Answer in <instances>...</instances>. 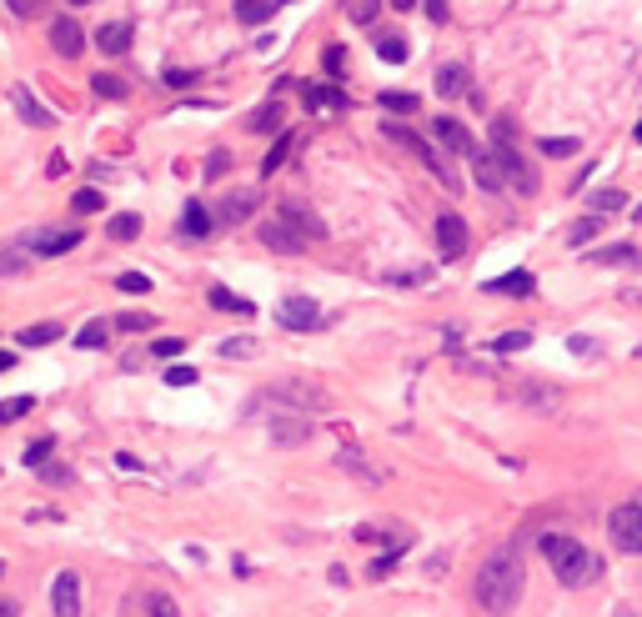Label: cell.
I'll return each instance as SVG.
<instances>
[{
    "instance_id": "1",
    "label": "cell",
    "mask_w": 642,
    "mask_h": 617,
    "mask_svg": "<svg viewBox=\"0 0 642 617\" xmlns=\"http://www.w3.org/2000/svg\"><path fill=\"white\" fill-rule=\"evenodd\" d=\"M522 582H527V572H522L517 547H497V552L477 567V577H472V587H477V607H482V612H492V617H507V612L522 602Z\"/></svg>"
},
{
    "instance_id": "2",
    "label": "cell",
    "mask_w": 642,
    "mask_h": 617,
    "mask_svg": "<svg viewBox=\"0 0 642 617\" xmlns=\"http://www.w3.org/2000/svg\"><path fill=\"white\" fill-rule=\"evenodd\" d=\"M537 547H542V557H547V567H552V577H557L562 587H592V582L602 577V557H597L592 547H582L577 537L542 532Z\"/></svg>"
},
{
    "instance_id": "3",
    "label": "cell",
    "mask_w": 642,
    "mask_h": 617,
    "mask_svg": "<svg viewBox=\"0 0 642 617\" xmlns=\"http://www.w3.org/2000/svg\"><path fill=\"white\" fill-rule=\"evenodd\" d=\"M81 246V226H36V231H26L21 236V251L26 256H66V251H76Z\"/></svg>"
},
{
    "instance_id": "4",
    "label": "cell",
    "mask_w": 642,
    "mask_h": 617,
    "mask_svg": "<svg viewBox=\"0 0 642 617\" xmlns=\"http://www.w3.org/2000/svg\"><path fill=\"white\" fill-rule=\"evenodd\" d=\"M607 532H612L617 552H642V497H632V502L612 507V517H607Z\"/></svg>"
},
{
    "instance_id": "5",
    "label": "cell",
    "mask_w": 642,
    "mask_h": 617,
    "mask_svg": "<svg viewBox=\"0 0 642 617\" xmlns=\"http://www.w3.org/2000/svg\"><path fill=\"white\" fill-rule=\"evenodd\" d=\"M266 402H286L291 412H327V392L321 387H311V382H276L271 392H266Z\"/></svg>"
},
{
    "instance_id": "6",
    "label": "cell",
    "mask_w": 642,
    "mask_h": 617,
    "mask_svg": "<svg viewBox=\"0 0 642 617\" xmlns=\"http://www.w3.org/2000/svg\"><path fill=\"white\" fill-rule=\"evenodd\" d=\"M276 322H281V327H291V332H311V327H321L327 317L316 312V301H311V296H281Z\"/></svg>"
},
{
    "instance_id": "7",
    "label": "cell",
    "mask_w": 642,
    "mask_h": 617,
    "mask_svg": "<svg viewBox=\"0 0 642 617\" xmlns=\"http://www.w3.org/2000/svg\"><path fill=\"white\" fill-rule=\"evenodd\" d=\"M51 607H56V617H81V572H56Z\"/></svg>"
},
{
    "instance_id": "8",
    "label": "cell",
    "mask_w": 642,
    "mask_h": 617,
    "mask_svg": "<svg viewBox=\"0 0 642 617\" xmlns=\"http://www.w3.org/2000/svg\"><path fill=\"white\" fill-rule=\"evenodd\" d=\"M492 156H497V166H502V176H507V186H512V191H522V196H532V191H537V181H532L527 161H522L512 146H492Z\"/></svg>"
},
{
    "instance_id": "9",
    "label": "cell",
    "mask_w": 642,
    "mask_h": 617,
    "mask_svg": "<svg viewBox=\"0 0 642 617\" xmlns=\"http://www.w3.org/2000/svg\"><path fill=\"white\" fill-rule=\"evenodd\" d=\"M437 246H442L447 261H457V256L467 251V226H462L457 211H442V216H437Z\"/></svg>"
},
{
    "instance_id": "10",
    "label": "cell",
    "mask_w": 642,
    "mask_h": 617,
    "mask_svg": "<svg viewBox=\"0 0 642 617\" xmlns=\"http://www.w3.org/2000/svg\"><path fill=\"white\" fill-rule=\"evenodd\" d=\"M51 46H56V56H66V61H76V56H81L86 36H81L76 16H56V21H51Z\"/></svg>"
},
{
    "instance_id": "11",
    "label": "cell",
    "mask_w": 642,
    "mask_h": 617,
    "mask_svg": "<svg viewBox=\"0 0 642 617\" xmlns=\"http://www.w3.org/2000/svg\"><path fill=\"white\" fill-rule=\"evenodd\" d=\"M11 106H16V116H21L26 126H36V131H51V126H56V116H51V111L36 101V91H26V86L11 91Z\"/></svg>"
},
{
    "instance_id": "12",
    "label": "cell",
    "mask_w": 642,
    "mask_h": 617,
    "mask_svg": "<svg viewBox=\"0 0 642 617\" xmlns=\"http://www.w3.org/2000/svg\"><path fill=\"white\" fill-rule=\"evenodd\" d=\"M337 467H342V472H352V477H357V482H367V487H382V482H387V472H382V467H372L362 447H342V452H337Z\"/></svg>"
},
{
    "instance_id": "13",
    "label": "cell",
    "mask_w": 642,
    "mask_h": 617,
    "mask_svg": "<svg viewBox=\"0 0 642 617\" xmlns=\"http://www.w3.org/2000/svg\"><path fill=\"white\" fill-rule=\"evenodd\" d=\"M432 136H437L447 151H457V156H472V151H477V141L467 136V126L452 121V116H437V121H432Z\"/></svg>"
},
{
    "instance_id": "14",
    "label": "cell",
    "mask_w": 642,
    "mask_h": 617,
    "mask_svg": "<svg viewBox=\"0 0 642 617\" xmlns=\"http://www.w3.org/2000/svg\"><path fill=\"white\" fill-rule=\"evenodd\" d=\"M251 211H256V196L251 191H226L221 206H216V226H241Z\"/></svg>"
},
{
    "instance_id": "15",
    "label": "cell",
    "mask_w": 642,
    "mask_h": 617,
    "mask_svg": "<svg viewBox=\"0 0 642 617\" xmlns=\"http://www.w3.org/2000/svg\"><path fill=\"white\" fill-rule=\"evenodd\" d=\"M261 241L281 256H301V246H306L301 231H286V221H261Z\"/></svg>"
},
{
    "instance_id": "16",
    "label": "cell",
    "mask_w": 642,
    "mask_h": 617,
    "mask_svg": "<svg viewBox=\"0 0 642 617\" xmlns=\"http://www.w3.org/2000/svg\"><path fill=\"white\" fill-rule=\"evenodd\" d=\"M96 46H101V56H126L131 51V21H106L96 31Z\"/></svg>"
},
{
    "instance_id": "17",
    "label": "cell",
    "mask_w": 642,
    "mask_h": 617,
    "mask_svg": "<svg viewBox=\"0 0 642 617\" xmlns=\"http://www.w3.org/2000/svg\"><path fill=\"white\" fill-rule=\"evenodd\" d=\"M301 106L306 111H347V96L337 86H301Z\"/></svg>"
},
{
    "instance_id": "18",
    "label": "cell",
    "mask_w": 642,
    "mask_h": 617,
    "mask_svg": "<svg viewBox=\"0 0 642 617\" xmlns=\"http://www.w3.org/2000/svg\"><path fill=\"white\" fill-rule=\"evenodd\" d=\"M462 91H472L467 66H457V61H452V66H442V71H437V96H442V101H457Z\"/></svg>"
},
{
    "instance_id": "19",
    "label": "cell",
    "mask_w": 642,
    "mask_h": 617,
    "mask_svg": "<svg viewBox=\"0 0 642 617\" xmlns=\"http://www.w3.org/2000/svg\"><path fill=\"white\" fill-rule=\"evenodd\" d=\"M472 176H477V186H482V191H502V186H507V176H502L497 156H487V151H472Z\"/></svg>"
},
{
    "instance_id": "20",
    "label": "cell",
    "mask_w": 642,
    "mask_h": 617,
    "mask_svg": "<svg viewBox=\"0 0 642 617\" xmlns=\"http://www.w3.org/2000/svg\"><path fill=\"white\" fill-rule=\"evenodd\" d=\"M281 221H286L291 231H301L306 241H327V226H321L311 211H301V206H281Z\"/></svg>"
},
{
    "instance_id": "21",
    "label": "cell",
    "mask_w": 642,
    "mask_h": 617,
    "mask_svg": "<svg viewBox=\"0 0 642 617\" xmlns=\"http://www.w3.org/2000/svg\"><path fill=\"white\" fill-rule=\"evenodd\" d=\"M211 226H216V211H206L201 201H186V211H181V226H176V231H181V236H206Z\"/></svg>"
},
{
    "instance_id": "22",
    "label": "cell",
    "mask_w": 642,
    "mask_h": 617,
    "mask_svg": "<svg viewBox=\"0 0 642 617\" xmlns=\"http://www.w3.org/2000/svg\"><path fill=\"white\" fill-rule=\"evenodd\" d=\"M236 21H246V26H266L271 16H276V0H236Z\"/></svg>"
},
{
    "instance_id": "23",
    "label": "cell",
    "mask_w": 642,
    "mask_h": 617,
    "mask_svg": "<svg viewBox=\"0 0 642 617\" xmlns=\"http://www.w3.org/2000/svg\"><path fill=\"white\" fill-rule=\"evenodd\" d=\"M487 291H492V296H532V276H527V271H507V276L487 281Z\"/></svg>"
},
{
    "instance_id": "24",
    "label": "cell",
    "mask_w": 642,
    "mask_h": 617,
    "mask_svg": "<svg viewBox=\"0 0 642 617\" xmlns=\"http://www.w3.org/2000/svg\"><path fill=\"white\" fill-rule=\"evenodd\" d=\"M216 357H226V362H251V357H261V342H256V337H226V342L216 347Z\"/></svg>"
},
{
    "instance_id": "25",
    "label": "cell",
    "mask_w": 642,
    "mask_h": 617,
    "mask_svg": "<svg viewBox=\"0 0 642 617\" xmlns=\"http://www.w3.org/2000/svg\"><path fill=\"white\" fill-rule=\"evenodd\" d=\"M206 301L216 306V312H236V317H251V301H241L236 291H226V286H211L206 291Z\"/></svg>"
},
{
    "instance_id": "26",
    "label": "cell",
    "mask_w": 642,
    "mask_h": 617,
    "mask_svg": "<svg viewBox=\"0 0 642 617\" xmlns=\"http://www.w3.org/2000/svg\"><path fill=\"white\" fill-rule=\"evenodd\" d=\"M377 56H382L387 66H402V61H407V36H397V31L377 36Z\"/></svg>"
},
{
    "instance_id": "27",
    "label": "cell",
    "mask_w": 642,
    "mask_h": 617,
    "mask_svg": "<svg viewBox=\"0 0 642 617\" xmlns=\"http://www.w3.org/2000/svg\"><path fill=\"white\" fill-rule=\"evenodd\" d=\"M106 231H111V241H136L141 236V216L136 211H121V216H111Z\"/></svg>"
},
{
    "instance_id": "28",
    "label": "cell",
    "mask_w": 642,
    "mask_h": 617,
    "mask_svg": "<svg viewBox=\"0 0 642 617\" xmlns=\"http://www.w3.org/2000/svg\"><path fill=\"white\" fill-rule=\"evenodd\" d=\"M111 327H116V322H86V327H81V337H76V347H86V352L106 347V342H111Z\"/></svg>"
},
{
    "instance_id": "29",
    "label": "cell",
    "mask_w": 642,
    "mask_h": 617,
    "mask_svg": "<svg viewBox=\"0 0 642 617\" xmlns=\"http://www.w3.org/2000/svg\"><path fill=\"white\" fill-rule=\"evenodd\" d=\"M56 337H61V327H56V322H36V327H26V332H21V347H51Z\"/></svg>"
},
{
    "instance_id": "30",
    "label": "cell",
    "mask_w": 642,
    "mask_h": 617,
    "mask_svg": "<svg viewBox=\"0 0 642 617\" xmlns=\"http://www.w3.org/2000/svg\"><path fill=\"white\" fill-rule=\"evenodd\" d=\"M286 151H291V136L281 131V136L271 141V151H266V161H261V176H276V171H281V161H286Z\"/></svg>"
},
{
    "instance_id": "31",
    "label": "cell",
    "mask_w": 642,
    "mask_h": 617,
    "mask_svg": "<svg viewBox=\"0 0 642 617\" xmlns=\"http://www.w3.org/2000/svg\"><path fill=\"white\" fill-rule=\"evenodd\" d=\"M597 261H607V266H642V251L637 246H607V251H597Z\"/></svg>"
},
{
    "instance_id": "32",
    "label": "cell",
    "mask_w": 642,
    "mask_h": 617,
    "mask_svg": "<svg viewBox=\"0 0 642 617\" xmlns=\"http://www.w3.org/2000/svg\"><path fill=\"white\" fill-rule=\"evenodd\" d=\"M91 91H96L101 101H121V96H126V81H121V76H101V71H96Z\"/></svg>"
},
{
    "instance_id": "33",
    "label": "cell",
    "mask_w": 642,
    "mask_h": 617,
    "mask_svg": "<svg viewBox=\"0 0 642 617\" xmlns=\"http://www.w3.org/2000/svg\"><path fill=\"white\" fill-rule=\"evenodd\" d=\"M382 106H387V111H397V116H412L422 101H417L412 91H382Z\"/></svg>"
},
{
    "instance_id": "34",
    "label": "cell",
    "mask_w": 642,
    "mask_h": 617,
    "mask_svg": "<svg viewBox=\"0 0 642 617\" xmlns=\"http://www.w3.org/2000/svg\"><path fill=\"white\" fill-rule=\"evenodd\" d=\"M251 131H281V101H266V106L251 116Z\"/></svg>"
},
{
    "instance_id": "35",
    "label": "cell",
    "mask_w": 642,
    "mask_h": 617,
    "mask_svg": "<svg viewBox=\"0 0 642 617\" xmlns=\"http://www.w3.org/2000/svg\"><path fill=\"white\" fill-rule=\"evenodd\" d=\"M577 151H582V141H577V136H552V141H542V156H552V161L577 156Z\"/></svg>"
},
{
    "instance_id": "36",
    "label": "cell",
    "mask_w": 642,
    "mask_h": 617,
    "mask_svg": "<svg viewBox=\"0 0 642 617\" xmlns=\"http://www.w3.org/2000/svg\"><path fill=\"white\" fill-rule=\"evenodd\" d=\"M321 71H327L332 81L347 76V46H327V51H321Z\"/></svg>"
},
{
    "instance_id": "37",
    "label": "cell",
    "mask_w": 642,
    "mask_h": 617,
    "mask_svg": "<svg viewBox=\"0 0 642 617\" xmlns=\"http://www.w3.org/2000/svg\"><path fill=\"white\" fill-rule=\"evenodd\" d=\"M627 206V191H592V211H622Z\"/></svg>"
},
{
    "instance_id": "38",
    "label": "cell",
    "mask_w": 642,
    "mask_h": 617,
    "mask_svg": "<svg viewBox=\"0 0 642 617\" xmlns=\"http://www.w3.org/2000/svg\"><path fill=\"white\" fill-rule=\"evenodd\" d=\"M116 327H121V332H151V327H156V317H151V312H121V317H116Z\"/></svg>"
},
{
    "instance_id": "39",
    "label": "cell",
    "mask_w": 642,
    "mask_h": 617,
    "mask_svg": "<svg viewBox=\"0 0 642 617\" xmlns=\"http://www.w3.org/2000/svg\"><path fill=\"white\" fill-rule=\"evenodd\" d=\"M382 16V0H352V21L357 26H372Z\"/></svg>"
},
{
    "instance_id": "40",
    "label": "cell",
    "mask_w": 642,
    "mask_h": 617,
    "mask_svg": "<svg viewBox=\"0 0 642 617\" xmlns=\"http://www.w3.org/2000/svg\"><path fill=\"white\" fill-rule=\"evenodd\" d=\"M527 347H532V332H507L492 342V352H527Z\"/></svg>"
},
{
    "instance_id": "41",
    "label": "cell",
    "mask_w": 642,
    "mask_h": 617,
    "mask_svg": "<svg viewBox=\"0 0 642 617\" xmlns=\"http://www.w3.org/2000/svg\"><path fill=\"white\" fill-rule=\"evenodd\" d=\"M51 447H56L51 437H36V442L26 447V457H21V462H26V467H46V457H51Z\"/></svg>"
},
{
    "instance_id": "42",
    "label": "cell",
    "mask_w": 642,
    "mask_h": 617,
    "mask_svg": "<svg viewBox=\"0 0 642 617\" xmlns=\"http://www.w3.org/2000/svg\"><path fill=\"white\" fill-rule=\"evenodd\" d=\"M146 612H151V617H181V607H176L166 592H151V597H146Z\"/></svg>"
},
{
    "instance_id": "43",
    "label": "cell",
    "mask_w": 642,
    "mask_h": 617,
    "mask_svg": "<svg viewBox=\"0 0 642 617\" xmlns=\"http://www.w3.org/2000/svg\"><path fill=\"white\" fill-rule=\"evenodd\" d=\"M31 407H36L31 397H11V402H0V422H21Z\"/></svg>"
},
{
    "instance_id": "44",
    "label": "cell",
    "mask_w": 642,
    "mask_h": 617,
    "mask_svg": "<svg viewBox=\"0 0 642 617\" xmlns=\"http://www.w3.org/2000/svg\"><path fill=\"white\" fill-rule=\"evenodd\" d=\"M597 226H602V216H587V221H577V226L567 231V241H572V246H582V241H592V236H597Z\"/></svg>"
},
{
    "instance_id": "45",
    "label": "cell",
    "mask_w": 642,
    "mask_h": 617,
    "mask_svg": "<svg viewBox=\"0 0 642 617\" xmlns=\"http://www.w3.org/2000/svg\"><path fill=\"white\" fill-rule=\"evenodd\" d=\"M71 211H81V216L101 211V191H76V196H71Z\"/></svg>"
},
{
    "instance_id": "46",
    "label": "cell",
    "mask_w": 642,
    "mask_h": 617,
    "mask_svg": "<svg viewBox=\"0 0 642 617\" xmlns=\"http://www.w3.org/2000/svg\"><path fill=\"white\" fill-rule=\"evenodd\" d=\"M116 286H121V291H141V296H146V291H151V276H141V271H126V276H116Z\"/></svg>"
},
{
    "instance_id": "47",
    "label": "cell",
    "mask_w": 642,
    "mask_h": 617,
    "mask_svg": "<svg viewBox=\"0 0 642 617\" xmlns=\"http://www.w3.org/2000/svg\"><path fill=\"white\" fill-rule=\"evenodd\" d=\"M196 377H201L196 367H171V372H166V382H171V387H196Z\"/></svg>"
},
{
    "instance_id": "48",
    "label": "cell",
    "mask_w": 642,
    "mask_h": 617,
    "mask_svg": "<svg viewBox=\"0 0 642 617\" xmlns=\"http://www.w3.org/2000/svg\"><path fill=\"white\" fill-rule=\"evenodd\" d=\"M16 271H26V256H16V251H0V276H16Z\"/></svg>"
},
{
    "instance_id": "49",
    "label": "cell",
    "mask_w": 642,
    "mask_h": 617,
    "mask_svg": "<svg viewBox=\"0 0 642 617\" xmlns=\"http://www.w3.org/2000/svg\"><path fill=\"white\" fill-rule=\"evenodd\" d=\"M166 86H176V91H181V86H196V71H181V66H171V71H166Z\"/></svg>"
},
{
    "instance_id": "50",
    "label": "cell",
    "mask_w": 642,
    "mask_h": 617,
    "mask_svg": "<svg viewBox=\"0 0 642 617\" xmlns=\"http://www.w3.org/2000/svg\"><path fill=\"white\" fill-rule=\"evenodd\" d=\"M226 166H231V156H226V151H211V161H206V181H216Z\"/></svg>"
},
{
    "instance_id": "51",
    "label": "cell",
    "mask_w": 642,
    "mask_h": 617,
    "mask_svg": "<svg viewBox=\"0 0 642 617\" xmlns=\"http://www.w3.org/2000/svg\"><path fill=\"white\" fill-rule=\"evenodd\" d=\"M181 347H186V337H181V342H176V337H161V342H156V357H176Z\"/></svg>"
},
{
    "instance_id": "52",
    "label": "cell",
    "mask_w": 642,
    "mask_h": 617,
    "mask_svg": "<svg viewBox=\"0 0 642 617\" xmlns=\"http://www.w3.org/2000/svg\"><path fill=\"white\" fill-rule=\"evenodd\" d=\"M11 11H16L21 21H31V16H36V0H11Z\"/></svg>"
},
{
    "instance_id": "53",
    "label": "cell",
    "mask_w": 642,
    "mask_h": 617,
    "mask_svg": "<svg viewBox=\"0 0 642 617\" xmlns=\"http://www.w3.org/2000/svg\"><path fill=\"white\" fill-rule=\"evenodd\" d=\"M427 16L442 26V21H447V0H427Z\"/></svg>"
},
{
    "instance_id": "54",
    "label": "cell",
    "mask_w": 642,
    "mask_h": 617,
    "mask_svg": "<svg viewBox=\"0 0 642 617\" xmlns=\"http://www.w3.org/2000/svg\"><path fill=\"white\" fill-rule=\"evenodd\" d=\"M387 6H392V11H412V6H417V0H387Z\"/></svg>"
},
{
    "instance_id": "55",
    "label": "cell",
    "mask_w": 642,
    "mask_h": 617,
    "mask_svg": "<svg viewBox=\"0 0 642 617\" xmlns=\"http://www.w3.org/2000/svg\"><path fill=\"white\" fill-rule=\"evenodd\" d=\"M16 612H21L16 602H0V617H16Z\"/></svg>"
},
{
    "instance_id": "56",
    "label": "cell",
    "mask_w": 642,
    "mask_h": 617,
    "mask_svg": "<svg viewBox=\"0 0 642 617\" xmlns=\"http://www.w3.org/2000/svg\"><path fill=\"white\" fill-rule=\"evenodd\" d=\"M0 372H11V352H0Z\"/></svg>"
},
{
    "instance_id": "57",
    "label": "cell",
    "mask_w": 642,
    "mask_h": 617,
    "mask_svg": "<svg viewBox=\"0 0 642 617\" xmlns=\"http://www.w3.org/2000/svg\"><path fill=\"white\" fill-rule=\"evenodd\" d=\"M632 141H642V121H637V131H632Z\"/></svg>"
},
{
    "instance_id": "58",
    "label": "cell",
    "mask_w": 642,
    "mask_h": 617,
    "mask_svg": "<svg viewBox=\"0 0 642 617\" xmlns=\"http://www.w3.org/2000/svg\"><path fill=\"white\" fill-rule=\"evenodd\" d=\"M71 6H91V0H71Z\"/></svg>"
},
{
    "instance_id": "59",
    "label": "cell",
    "mask_w": 642,
    "mask_h": 617,
    "mask_svg": "<svg viewBox=\"0 0 642 617\" xmlns=\"http://www.w3.org/2000/svg\"><path fill=\"white\" fill-rule=\"evenodd\" d=\"M632 221H642V206H637V216H632Z\"/></svg>"
},
{
    "instance_id": "60",
    "label": "cell",
    "mask_w": 642,
    "mask_h": 617,
    "mask_svg": "<svg viewBox=\"0 0 642 617\" xmlns=\"http://www.w3.org/2000/svg\"><path fill=\"white\" fill-rule=\"evenodd\" d=\"M0 577H6V562H0Z\"/></svg>"
},
{
    "instance_id": "61",
    "label": "cell",
    "mask_w": 642,
    "mask_h": 617,
    "mask_svg": "<svg viewBox=\"0 0 642 617\" xmlns=\"http://www.w3.org/2000/svg\"><path fill=\"white\" fill-rule=\"evenodd\" d=\"M276 6H286V0H276Z\"/></svg>"
}]
</instances>
